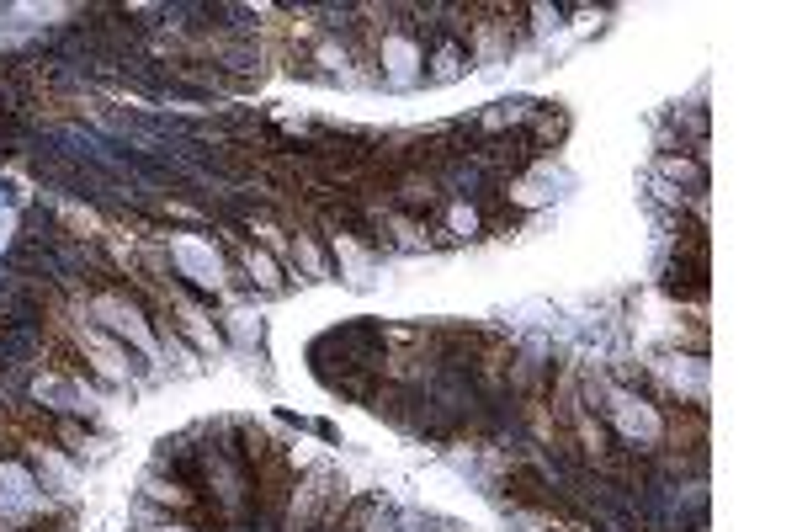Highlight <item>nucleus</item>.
<instances>
[{"label": "nucleus", "mask_w": 797, "mask_h": 532, "mask_svg": "<svg viewBox=\"0 0 797 532\" xmlns=\"http://www.w3.org/2000/svg\"><path fill=\"white\" fill-rule=\"evenodd\" d=\"M250 271H256L266 287H277V271H271V261H266V256H256V250H250Z\"/></svg>", "instance_id": "f257e3e1"}]
</instances>
